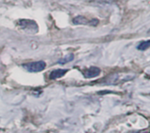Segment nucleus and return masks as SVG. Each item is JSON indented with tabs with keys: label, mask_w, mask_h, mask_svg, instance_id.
<instances>
[{
	"label": "nucleus",
	"mask_w": 150,
	"mask_h": 133,
	"mask_svg": "<svg viewBox=\"0 0 150 133\" xmlns=\"http://www.w3.org/2000/svg\"><path fill=\"white\" fill-rule=\"evenodd\" d=\"M23 67L28 72L38 73V72L43 71L46 68V62L43 61H34V62L25 64V65H23Z\"/></svg>",
	"instance_id": "1"
},
{
	"label": "nucleus",
	"mask_w": 150,
	"mask_h": 133,
	"mask_svg": "<svg viewBox=\"0 0 150 133\" xmlns=\"http://www.w3.org/2000/svg\"><path fill=\"white\" fill-rule=\"evenodd\" d=\"M73 24L75 25H97L98 24V19H88L86 17L84 16H76V18H73Z\"/></svg>",
	"instance_id": "2"
},
{
	"label": "nucleus",
	"mask_w": 150,
	"mask_h": 133,
	"mask_svg": "<svg viewBox=\"0 0 150 133\" xmlns=\"http://www.w3.org/2000/svg\"><path fill=\"white\" fill-rule=\"evenodd\" d=\"M100 73H101V69L99 68H98V67H91L84 73V77L85 78H94V77L98 76L100 75Z\"/></svg>",
	"instance_id": "3"
},
{
	"label": "nucleus",
	"mask_w": 150,
	"mask_h": 133,
	"mask_svg": "<svg viewBox=\"0 0 150 133\" xmlns=\"http://www.w3.org/2000/svg\"><path fill=\"white\" fill-rule=\"evenodd\" d=\"M68 72L67 69H56V70H54L51 72L50 74V76L49 78L52 79V80H56V79H59L62 76L65 75V74Z\"/></svg>",
	"instance_id": "4"
},
{
	"label": "nucleus",
	"mask_w": 150,
	"mask_h": 133,
	"mask_svg": "<svg viewBox=\"0 0 150 133\" xmlns=\"http://www.w3.org/2000/svg\"><path fill=\"white\" fill-rule=\"evenodd\" d=\"M73 59H74V55H73V53H69V54H68L67 56H65L64 58L61 59L58 62H59L60 64H65V63H68V62L71 61Z\"/></svg>",
	"instance_id": "5"
},
{
	"label": "nucleus",
	"mask_w": 150,
	"mask_h": 133,
	"mask_svg": "<svg viewBox=\"0 0 150 133\" xmlns=\"http://www.w3.org/2000/svg\"><path fill=\"white\" fill-rule=\"evenodd\" d=\"M150 46V41L149 40H147V41H144V42H142V43H141L139 46H138V49L139 50H141V51H144V50H146V49H148L149 47Z\"/></svg>",
	"instance_id": "6"
}]
</instances>
